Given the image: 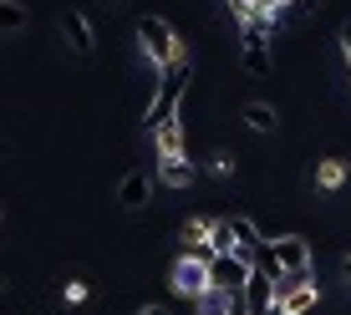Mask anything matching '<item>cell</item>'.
Returning <instances> with one entry per match:
<instances>
[{
	"label": "cell",
	"instance_id": "obj_18",
	"mask_svg": "<svg viewBox=\"0 0 351 315\" xmlns=\"http://www.w3.org/2000/svg\"><path fill=\"white\" fill-rule=\"evenodd\" d=\"M341 56H346V66H351V21L341 26Z\"/></svg>",
	"mask_w": 351,
	"mask_h": 315
},
{
	"label": "cell",
	"instance_id": "obj_19",
	"mask_svg": "<svg viewBox=\"0 0 351 315\" xmlns=\"http://www.w3.org/2000/svg\"><path fill=\"white\" fill-rule=\"evenodd\" d=\"M138 315H168V305H143Z\"/></svg>",
	"mask_w": 351,
	"mask_h": 315
},
{
	"label": "cell",
	"instance_id": "obj_13",
	"mask_svg": "<svg viewBox=\"0 0 351 315\" xmlns=\"http://www.w3.org/2000/svg\"><path fill=\"white\" fill-rule=\"evenodd\" d=\"M245 123L255 127V132H275V127H280V117H275L270 102H250V107H245Z\"/></svg>",
	"mask_w": 351,
	"mask_h": 315
},
{
	"label": "cell",
	"instance_id": "obj_14",
	"mask_svg": "<svg viewBox=\"0 0 351 315\" xmlns=\"http://www.w3.org/2000/svg\"><path fill=\"white\" fill-rule=\"evenodd\" d=\"M316 184H321L326 193L341 188V184H346V163H341V158H326V163H316Z\"/></svg>",
	"mask_w": 351,
	"mask_h": 315
},
{
	"label": "cell",
	"instance_id": "obj_17",
	"mask_svg": "<svg viewBox=\"0 0 351 315\" xmlns=\"http://www.w3.org/2000/svg\"><path fill=\"white\" fill-rule=\"evenodd\" d=\"M209 168H214L219 178H229V173H234V158H229V153H214V158H209Z\"/></svg>",
	"mask_w": 351,
	"mask_h": 315
},
{
	"label": "cell",
	"instance_id": "obj_6",
	"mask_svg": "<svg viewBox=\"0 0 351 315\" xmlns=\"http://www.w3.org/2000/svg\"><path fill=\"white\" fill-rule=\"evenodd\" d=\"M275 260H280V270L285 275H311V244L300 234H285V239H275Z\"/></svg>",
	"mask_w": 351,
	"mask_h": 315
},
{
	"label": "cell",
	"instance_id": "obj_8",
	"mask_svg": "<svg viewBox=\"0 0 351 315\" xmlns=\"http://www.w3.org/2000/svg\"><path fill=\"white\" fill-rule=\"evenodd\" d=\"M178 239H184V254L189 260H214V244H209V219H189L184 229H178Z\"/></svg>",
	"mask_w": 351,
	"mask_h": 315
},
{
	"label": "cell",
	"instance_id": "obj_9",
	"mask_svg": "<svg viewBox=\"0 0 351 315\" xmlns=\"http://www.w3.org/2000/svg\"><path fill=\"white\" fill-rule=\"evenodd\" d=\"M229 229H234V249L245 254V260H255V249L265 244L260 229H255V219H245V214H229Z\"/></svg>",
	"mask_w": 351,
	"mask_h": 315
},
{
	"label": "cell",
	"instance_id": "obj_15",
	"mask_svg": "<svg viewBox=\"0 0 351 315\" xmlns=\"http://www.w3.org/2000/svg\"><path fill=\"white\" fill-rule=\"evenodd\" d=\"M209 244H214V254H239V249H234V229H229V219H214V224H209Z\"/></svg>",
	"mask_w": 351,
	"mask_h": 315
},
{
	"label": "cell",
	"instance_id": "obj_5",
	"mask_svg": "<svg viewBox=\"0 0 351 315\" xmlns=\"http://www.w3.org/2000/svg\"><path fill=\"white\" fill-rule=\"evenodd\" d=\"M62 36H66V46L77 56H97V31H92V21L82 16V10H62Z\"/></svg>",
	"mask_w": 351,
	"mask_h": 315
},
{
	"label": "cell",
	"instance_id": "obj_1",
	"mask_svg": "<svg viewBox=\"0 0 351 315\" xmlns=\"http://www.w3.org/2000/svg\"><path fill=\"white\" fill-rule=\"evenodd\" d=\"M138 46H143V56L153 62V71H163L168 62H173L178 51H184V41H178V31L168 26L163 16H143L138 21Z\"/></svg>",
	"mask_w": 351,
	"mask_h": 315
},
{
	"label": "cell",
	"instance_id": "obj_4",
	"mask_svg": "<svg viewBox=\"0 0 351 315\" xmlns=\"http://www.w3.org/2000/svg\"><path fill=\"white\" fill-rule=\"evenodd\" d=\"M173 290H178L184 300H204V295L214 290L209 264H204V260H189V254H184V260H178V270H173Z\"/></svg>",
	"mask_w": 351,
	"mask_h": 315
},
{
	"label": "cell",
	"instance_id": "obj_12",
	"mask_svg": "<svg viewBox=\"0 0 351 315\" xmlns=\"http://www.w3.org/2000/svg\"><path fill=\"white\" fill-rule=\"evenodd\" d=\"M153 138H158V158H184V127H178V117L163 123Z\"/></svg>",
	"mask_w": 351,
	"mask_h": 315
},
{
	"label": "cell",
	"instance_id": "obj_20",
	"mask_svg": "<svg viewBox=\"0 0 351 315\" xmlns=\"http://www.w3.org/2000/svg\"><path fill=\"white\" fill-rule=\"evenodd\" d=\"M341 270H346V280H351V254H346V264H341Z\"/></svg>",
	"mask_w": 351,
	"mask_h": 315
},
{
	"label": "cell",
	"instance_id": "obj_7",
	"mask_svg": "<svg viewBox=\"0 0 351 315\" xmlns=\"http://www.w3.org/2000/svg\"><path fill=\"white\" fill-rule=\"evenodd\" d=\"M153 199V178L143 173V168H132V173H123V184H117V203H123L128 214H138L143 203Z\"/></svg>",
	"mask_w": 351,
	"mask_h": 315
},
{
	"label": "cell",
	"instance_id": "obj_2",
	"mask_svg": "<svg viewBox=\"0 0 351 315\" xmlns=\"http://www.w3.org/2000/svg\"><path fill=\"white\" fill-rule=\"evenodd\" d=\"M311 305H316L311 275H285V280L275 285V315H306Z\"/></svg>",
	"mask_w": 351,
	"mask_h": 315
},
{
	"label": "cell",
	"instance_id": "obj_10",
	"mask_svg": "<svg viewBox=\"0 0 351 315\" xmlns=\"http://www.w3.org/2000/svg\"><path fill=\"white\" fill-rule=\"evenodd\" d=\"M158 184L189 188V184H193V163H189V158H163V163H158Z\"/></svg>",
	"mask_w": 351,
	"mask_h": 315
},
{
	"label": "cell",
	"instance_id": "obj_16",
	"mask_svg": "<svg viewBox=\"0 0 351 315\" xmlns=\"http://www.w3.org/2000/svg\"><path fill=\"white\" fill-rule=\"evenodd\" d=\"M199 310L204 315H229V295H224V290H209V295L199 300Z\"/></svg>",
	"mask_w": 351,
	"mask_h": 315
},
{
	"label": "cell",
	"instance_id": "obj_3",
	"mask_svg": "<svg viewBox=\"0 0 351 315\" xmlns=\"http://www.w3.org/2000/svg\"><path fill=\"white\" fill-rule=\"evenodd\" d=\"M250 270H255V264H250L245 254H214L209 260V280H214V290H224V295H239V290L250 285Z\"/></svg>",
	"mask_w": 351,
	"mask_h": 315
},
{
	"label": "cell",
	"instance_id": "obj_11",
	"mask_svg": "<svg viewBox=\"0 0 351 315\" xmlns=\"http://www.w3.org/2000/svg\"><path fill=\"white\" fill-rule=\"evenodd\" d=\"M31 26V10L21 0H0V36H21Z\"/></svg>",
	"mask_w": 351,
	"mask_h": 315
}]
</instances>
